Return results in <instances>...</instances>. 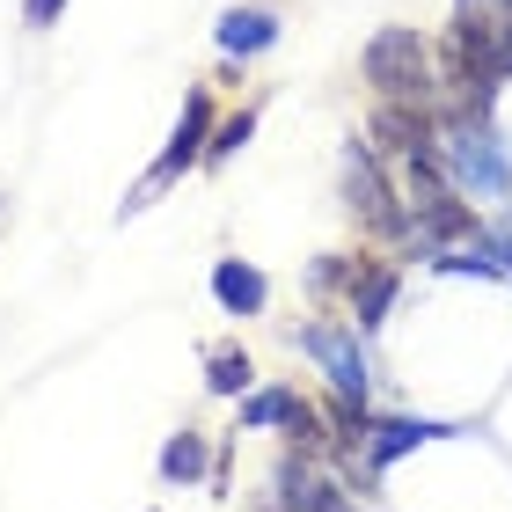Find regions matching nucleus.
Instances as JSON below:
<instances>
[{"instance_id": "obj_4", "label": "nucleus", "mask_w": 512, "mask_h": 512, "mask_svg": "<svg viewBox=\"0 0 512 512\" xmlns=\"http://www.w3.org/2000/svg\"><path fill=\"white\" fill-rule=\"evenodd\" d=\"M293 344L322 366V374H330V388L344 395V403H366L374 366H366V344H359L352 322H308V330H293Z\"/></svg>"}, {"instance_id": "obj_14", "label": "nucleus", "mask_w": 512, "mask_h": 512, "mask_svg": "<svg viewBox=\"0 0 512 512\" xmlns=\"http://www.w3.org/2000/svg\"><path fill=\"white\" fill-rule=\"evenodd\" d=\"M249 374H256V366H249L242 344H213V359H205V388H213V395H242Z\"/></svg>"}, {"instance_id": "obj_11", "label": "nucleus", "mask_w": 512, "mask_h": 512, "mask_svg": "<svg viewBox=\"0 0 512 512\" xmlns=\"http://www.w3.org/2000/svg\"><path fill=\"white\" fill-rule=\"evenodd\" d=\"M439 432L447 425H432V417H381V425L366 432V469H388V461H403L410 447H425Z\"/></svg>"}, {"instance_id": "obj_16", "label": "nucleus", "mask_w": 512, "mask_h": 512, "mask_svg": "<svg viewBox=\"0 0 512 512\" xmlns=\"http://www.w3.org/2000/svg\"><path fill=\"white\" fill-rule=\"evenodd\" d=\"M59 15H66V0H22V22H30V30H52Z\"/></svg>"}, {"instance_id": "obj_15", "label": "nucleus", "mask_w": 512, "mask_h": 512, "mask_svg": "<svg viewBox=\"0 0 512 512\" xmlns=\"http://www.w3.org/2000/svg\"><path fill=\"white\" fill-rule=\"evenodd\" d=\"M249 132H256V110H235V118H220V125H213V147H205V161H213V169H220V161L235 154V147H242Z\"/></svg>"}, {"instance_id": "obj_6", "label": "nucleus", "mask_w": 512, "mask_h": 512, "mask_svg": "<svg viewBox=\"0 0 512 512\" xmlns=\"http://www.w3.org/2000/svg\"><path fill=\"white\" fill-rule=\"evenodd\" d=\"M242 432H286V439H322L315 410L300 403V388H256L242 395Z\"/></svg>"}, {"instance_id": "obj_9", "label": "nucleus", "mask_w": 512, "mask_h": 512, "mask_svg": "<svg viewBox=\"0 0 512 512\" xmlns=\"http://www.w3.org/2000/svg\"><path fill=\"white\" fill-rule=\"evenodd\" d=\"M213 44L227 59H256V52H271L278 44V8H264V0H249V8H227L220 15V30H213Z\"/></svg>"}, {"instance_id": "obj_7", "label": "nucleus", "mask_w": 512, "mask_h": 512, "mask_svg": "<svg viewBox=\"0 0 512 512\" xmlns=\"http://www.w3.org/2000/svg\"><path fill=\"white\" fill-rule=\"evenodd\" d=\"M395 264H359L352 256V278H344V308H352V330H381L388 308H395Z\"/></svg>"}, {"instance_id": "obj_8", "label": "nucleus", "mask_w": 512, "mask_h": 512, "mask_svg": "<svg viewBox=\"0 0 512 512\" xmlns=\"http://www.w3.org/2000/svg\"><path fill=\"white\" fill-rule=\"evenodd\" d=\"M278 498H286V512H359L352 498H344V483L315 476L308 461H278Z\"/></svg>"}, {"instance_id": "obj_1", "label": "nucleus", "mask_w": 512, "mask_h": 512, "mask_svg": "<svg viewBox=\"0 0 512 512\" xmlns=\"http://www.w3.org/2000/svg\"><path fill=\"white\" fill-rule=\"evenodd\" d=\"M366 81H374L381 103H425L432 96V44L410 30V22H388V30L366 37Z\"/></svg>"}, {"instance_id": "obj_12", "label": "nucleus", "mask_w": 512, "mask_h": 512, "mask_svg": "<svg viewBox=\"0 0 512 512\" xmlns=\"http://www.w3.org/2000/svg\"><path fill=\"white\" fill-rule=\"evenodd\" d=\"M374 139H381L388 154H425V147H439V139H432V118H425L417 103H381V110H374Z\"/></svg>"}, {"instance_id": "obj_13", "label": "nucleus", "mask_w": 512, "mask_h": 512, "mask_svg": "<svg viewBox=\"0 0 512 512\" xmlns=\"http://www.w3.org/2000/svg\"><path fill=\"white\" fill-rule=\"evenodd\" d=\"M205 432H176L169 447H161V483H198L205 476Z\"/></svg>"}, {"instance_id": "obj_2", "label": "nucleus", "mask_w": 512, "mask_h": 512, "mask_svg": "<svg viewBox=\"0 0 512 512\" xmlns=\"http://www.w3.org/2000/svg\"><path fill=\"white\" fill-rule=\"evenodd\" d=\"M439 161H447V176L461 183V191H476V198H512V154H505V139L483 125V118L447 125Z\"/></svg>"}, {"instance_id": "obj_5", "label": "nucleus", "mask_w": 512, "mask_h": 512, "mask_svg": "<svg viewBox=\"0 0 512 512\" xmlns=\"http://www.w3.org/2000/svg\"><path fill=\"white\" fill-rule=\"evenodd\" d=\"M344 205H352L366 227H381V235H410L403 205H395V198H388V183H381L374 147H352V154H344Z\"/></svg>"}, {"instance_id": "obj_3", "label": "nucleus", "mask_w": 512, "mask_h": 512, "mask_svg": "<svg viewBox=\"0 0 512 512\" xmlns=\"http://www.w3.org/2000/svg\"><path fill=\"white\" fill-rule=\"evenodd\" d=\"M205 147H213V96L205 88H191L183 96V118H176V132H169V147H161V161L147 176H139V191L125 198V213H139V205H154V191H169V183L191 169V161H205Z\"/></svg>"}, {"instance_id": "obj_10", "label": "nucleus", "mask_w": 512, "mask_h": 512, "mask_svg": "<svg viewBox=\"0 0 512 512\" xmlns=\"http://www.w3.org/2000/svg\"><path fill=\"white\" fill-rule=\"evenodd\" d=\"M213 300H220L227 315H264L271 278L256 271V264H242V256H220V264H213Z\"/></svg>"}]
</instances>
